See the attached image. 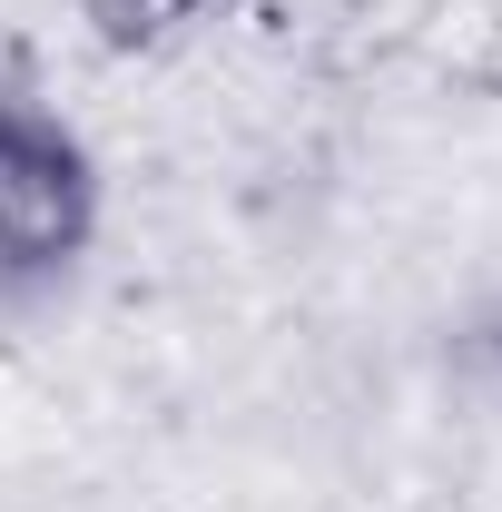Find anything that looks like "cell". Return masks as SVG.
I'll return each mask as SVG.
<instances>
[{"label":"cell","mask_w":502,"mask_h":512,"mask_svg":"<svg viewBox=\"0 0 502 512\" xmlns=\"http://www.w3.org/2000/svg\"><path fill=\"white\" fill-rule=\"evenodd\" d=\"M69 10H79L99 60H168V50L207 40L237 0H69Z\"/></svg>","instance_id":"2"},{"label":"cell","mask_w":502,"mask_h":512,"mask_svg":"<svg viewBox=\"0 0 502 512\" xmlns=\"http://www.w3.org/2000/svg\"><path fill=\"white\" fill-rule=\"evenodd\" d=\"M443 384H453L463 404L502 414V286H483L473 306L443 316Z\"/></svg>","instance_id":"3"},{"label":"cell","mask_w":502,"mask_h":512,"mask_svg":"<svg viewBox=\"0 0 502 512\" xmlns=\"http://www.w3.org/2000/svg\"><path fill=\"white\" fill-rule=\"evenodd\" d=\"M99 207L109 188H99L89 138L60 109H40L20 79H0V286L40 296L79 276L99 247Z\"/></svg>","instance_id":"1"}]
</instances>
